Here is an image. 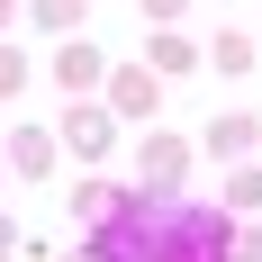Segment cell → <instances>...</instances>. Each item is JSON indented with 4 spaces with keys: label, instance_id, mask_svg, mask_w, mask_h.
I'll return each instance as SVG.
<instances>
[{
    "label": "cell",
    "instance_id": "cell-1",
    "mask_svg": "<svg viewBox=\"0 0 262 262\" xmlns=\"http://www.w3.org/2000/svg\"><path fill=\"white\" fill-rule=\"evenodd\" d=\"M226 208H199L181 190H136L91 226V262H226Z\"/></svg>",
    "mask_w": 262,
    "mask_h": 262
},
{
    "label": "cell",
    "instance_id": "cell-2",
    "mask_svg": "<svg viewBox=\"0 0 262 262\" xmlns=\"http://www.w3.org/2000/svg\"><path fill=\"white\" fill-rule=\"evenodd\" d=\"M136 172H145V190H181V172H190V145L154 127L145 145H136Z\"/></svg>",
    "mask_w": 262,
    "mask_h": 262
},
{
    "label": "cell",
    "instance_id": "cell-3",
    "mask_svg": "<svg viewBox=\"0 0 262 262\" xmlns=\"http://www.w3.org/2000/svg\"><path fill=\"white\" fill-rule=\"evenodd\" d=\"M63 145H73L81 163H100L108 145H118V118H108V108H73V118H63Z\"/></svg>",
    "mask_w": 262,
    "mask_h": 262
},
{
    "label": "cell",
    "instance_id": "cell-4",
    "mask_svg": "<svg viewBox=\"0 0 262 262\" xmlns=\"http://www.w3.org/2000/svg\"><path fill=\"white\" fill-rule=\"evenodd\" d=\"M145 63H154V81H181L190 63H199V46H190L181 27H154V46H145Z\"/></svg>",
    "mask_w": 262,
    "mask_h": 262
},
{
    "label": "cell",
    "instance_id": "cell-5",
    "mask_svg": "<svg viewBox=\"0 0 262 262\" xmlns=\"http://www.w3.org/2000/svg\"><path fill=\"white\" fill-rule=\"evenodd\" d=\"M108 108H118V118H145V108H154V63H136V73L108 81Z\"/></svg>",
    "mask_w": 262,
    "mask_h": 262
},
{
    "label": "cell",
    "instance_id": "cell-6",
    "mask_svg": "<svg viewBox=\"0 0 262 262\" xmlns=\"http://www.w3.org/2000/svg\"><path fill=\"white\" fill-rule=\"evenodd\" d=\"M108 63H100V46H91V36H81V46H63L54 54V81H63V91H91V81H100Z\"/></svg>",
    "mask_w": 262,
    "mask_h": 262
},
{
    "label": "cell",
    "instance_id": "cell-7",
    "mask_svg": "<svg viewBox=\"0 0 262 262\" xmlns=\"http://www.w3.org/2000/svg\"><path fill=\"white\" fill-rule=\"evenodd\" d=\"M9 163H18L27 181H46V172H54V136L46 127H18V136H9Z\"/></svg>",
    "mask_w": 262,
    "mask_h": 262
},
{
    "label": "cell",
    "instance_id": "cell-8",
    "mask_svg": "<svg viewBox=\"0 0 262 262\" xmlns=\"http://www.w3.org/2000/svg\"><path fill=\"white\" fill-rule=\"evenodd\" d=\"M208 63H217V73H226V81H244V73H253V63H262V46H253V36H235V27H226V36H217V46H208Z\"/></svg>",
    "mask_w": 262,
    "mask_h": 262
},
{
    "label": "cell",
    "instance_id": "cell-9",
    "mask_svg": "<svg viewBox=\"0 0 262 262\" xmlns=\"http://www.w3.org/2000/svg\"><path fill=\"white\" fill-rule=\"evenodd\" d=\"M118 199H127V190H118V181H100V172H91V181L73 190V217H81V226H100V217L118 208Z\"/></svg>",
    "mask_w": 262,
    "mask_h": 262
},
{
    "label": "cell",
    "instance_id": "cell-10",
    "mask_svg": "<svg viewBox=\"0 0 262 262\" xmlns=\"http://www.w3.org/2000/svg\"><path fill=\"white\" fill-rule=\"evenodd\" d=\"M199 145H208L217 163H226V154H244V145H253V118H217V127L199 136Z\"/></svg>",
    "mask_w": 262,
    "mask_h": 262
},
{
    "label": "cell",
    "instance_id": "cell-11",
    "mask_svg": "<svg viewBox=\"0 0 262 262\" xmlns=\"http://www.w3.org/2000/svg\"><path fill=\"white\" fill-rule=\"evenodd\" d=\"M36 27H54V36H73V27H81V0H36Z\"/></svg>",
    "mask_w": 262,
    "mask_h": 262
},
{
    "label": "cell",
    "instance_id": "cell-12",
    "mask_svg": "<svg viewBox=\"0 0 262 262\" xmlns=\"http://www.w3.org/2000/svg\"><path fill=\"white\" fill-rule=\"evenodd\" d=\"M18 91H27V54L0 46V100H18Z\"/></svg>",
    "mask_w": 262,
    "mask_h": 262
},
{
    "label": "cell",
    "instance_id": "cell-13",
    "mask_svg": "<svg viewBox=\"0 0 262 262\" xmlns=\"http://www.w3.org/2000/svg\"><path fill=\"white\" fill-rule=\"evenodd\" d=\"M226 208H262V172H235L226 181Z\"/></svg>",
    "mask_w": 262,
    "mask_h": 262
},
{
    "label": "cell",
    "instance_id": "cell-14",
    "mask_svg": "<svg viewBox=\"0 0 262 262\" xmlns=\"http://www.w3.org/2000/svg\"><path fill=\"white\" fill-rule=\"evenodd\" d=\"M226 262H262V226H235L226 235Z\"/></svg>",
    "mask_w": 262,
    "mask_h": 262
},
{
    "label": "cell",
    "instance_id": "cell-15",
    "mask_svg": "<svg viewBox=\"0 0 262 262\" xmlns=\"http://www.w3.org/2000/svg\"><path fill=\"white\" fill-rule=\"evenodd\" d=\"M181 9H190V0H145V27H172Z\"/></svg>",
    "mask_w": 262,
    "mask_h": 262
},
{
    "label": "cell",
    "instance_id": "cell-16",
    "mask_svg": "<svg viewBox=\"0 0 262 262\" xmlns=\"http://www.w3.org/2000/svg\"><path fill=\"white\" fill-rule=\"evenodd\" d=\"M9 244H18V235H9V217H0V253H9Z\"/></svg>",
    "mask_w": 262,
    "mask_h": 262
},
{
    "label": "cell",
    "instance_id": "cell-17",
    "mask_svg": "<svg viewBox=\"0 0 262 262\" xmlns=\"http://www.w3.org/2000/svg\"><path fill=\"white\" fill-rule=\"evenodd\" d=\"M0 18H9V0H0Z\"/></svg>",
    "mask_w": 262,
    "mask_h": 262
},
{
    "label": "cell",
    "instance_id": "cell-18",
    "mask_svg": "<svg viewBox=\"0 0 262 262\" xmlns=\"http://www.w3.org/2000/svg\"><path fill=\"white\" fill-rule=\"evenodd\" d=\"M253 46H262V36H253Z\"/></svg>",
    "mask_w": 262,
    "mask_h": 262
}]
</instances>
